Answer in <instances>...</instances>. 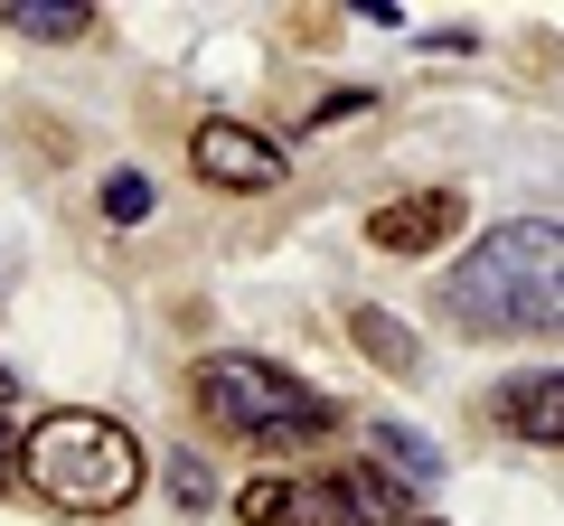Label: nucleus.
I'll use <instances>...</instances> for the list:
<instances>
[{
    "label": "nucleus",
    "mask_w": 564,
    "mask_h": 526,
    "mask_svg": "<svg viewBox=\"0 0 564 526\" xmlns=\"http://www.w3.org/2000/svg\"><path fill=\"white\" fill-rule=\"evenodd\" d=\"M443 310L462 329H480V339H499V329L508 339H545L564 320V226L555 217L499 226L480 254H462L443 273Z\"/></svg>",
    "instance_id": "obj_1"
},
{
    "label": "nucleus",
    "mask_w": 564,
    "mask_h": 526,
    "mask_svg": "<svg viewBox=\"0 0 564 526\" xmlns=\"http://www.w3.org/2000/svg\"><path fill=\"white\" fill-rule=\"evenodd\" d=\"M141 470L151 461H141V442L113 414H47L20 442V480L47 507H66V517H113V507H132Z\"/></svg>",
    "instance_id": "obj_2"
},
{
    "label": "nucleus",
    "mask_w": 564,
    "mask_h": 526,
    "mask_svg": "<svg viewBox=\"0 0 564 526\" xmlns=\"http://www.w3.org/2000/svg\"><path fill=\"white\" fill-rule=\"evenodd\" d=\"M198 405L217 414L226 432H254V442H302V432H329V405H311L302 376H282L273 358H245V348H217L198 366Z\"/></svg>",
    "instance_id": "obj_3"
},
{
    "label": "nucleus",
    "mask_w": 564,
    "mask_h": 526,
    "mask_svg": "<svg viewBox=\"0 0 564 526\" xmlns=\"http://www.w3.org/2000/svg\"><path fill=\"white\" fill-rule=\"evenodd\" d=\"M188 161H198V179L236 188V198H263V188H282V151L263 142L254 122H198V132H188Z\"/></svg>",
    "instance_id": "obj_4"
},
{
    "label": "nucleus",
    "mask_w": 564,
    "mask_h": 526,
    "mask_svg": "<svg viewBox=\"0 0 564 526\" xmlns=\"http://www.w3.org/2000/svg\"><path fill=\"white\" fill-rule=\"evenodd\" d=\"M452 226H462V188H404L367 217V244L377 254H433V244H452Z\"/></svg>",
    "instance_id": "obj_5"
},
{
    "label": "nucleus",
    "mask_w": 564,
    "mask_h": 526,
    "mask_svg": "<svg viewBox=\"0 0 564 526\" xmlns=\"http://www.w3.org/2000/svg\"><path fill=\"white\" fill-rule=\"evenodd\" d=\"M236 507H245V526H348L329 470H311V480H254Z\"/></svg>",
    "instance_id": "obj_6"
},
{
    "label": "nucleus",
    "mask_w": 564,
    "mask_h": 526,
    "mask_svg": "<svg viewBox=\"0 0 564 526\" xmlns=\"http://www.w3.org/2000/svg\"><path fill=\"white\" fill-rule=\"evenodd\" d=\"M329 489H339V507L358 526H414V498H404V480L386 461H358V470H329Z\"/></svg>",
    "instance_id": "obj_7"
},
{
    "label": "nucleus",
    "mask_w": 564,
    "mask_h": 526,
    "mask_svg": "<svg viewBox=\"0 0 564 526\" xmlns=\"http://www.w3.org/2000/svg\"><path fill=\"white\" fill-rule=\"evenodd\" d=\"M499 424L527 432V442H555V432H564V376H555V366H536V376L499 385Z\"/></svg>",
    "instance_id": "obj_8"
},
{
    "label": "nucleus",
    "mask_w": 564,
    "mask_h": 526,
    "mask_svg": "<svg viewBox=\"0 0 564 526\" xmlns=\"http://www.w3.org/2000/svg\"><path fill=\"white\" fill-rule=\"evenodd\" d=\"M367 451H377V461H395L404 489H433V480H443V451L423 442L414 424H395V414H377V424H367Z\"/></svg>",
    "instance_id": "obj_9"
},
{
    "label": "nucleus",
    "mask_w": 564,
    "mask_h": 526,
    "mask_svg": "<svg viewBox=\"0 0 564 526\" xmlns=\"http://www.w3.org/2000/svg\"><path fill=\"white\" fill-rule=\"evenodd\" d=\"M0 20L20 29V39H85V29H95V10H85V0H10Z\"/></svg>",
    "instance_id": "obj_10"
},
{
    "label": "nucleus",
    "mask_w": 564,
    "mask_h": 526,
    "mask_svg": "<svg viewBox=\"0 0 564 526\" xmlns=\"http://www.w3.org/2000/svg\"><path fill=\"white\" fill-rule=\"evenodd\" d=\"M348 329H358V348H367L377 366H395V376H414V339H404V320H395V310H358Z\"/></svg>",
    "instance_id": "obj_11"
},
{
    "label": "nucleus",
    "mask_w": 564,
    "mask_h": 526,
    "mask_svg": "<svg viewBox=\"0 0 564 526\" xmlns=\"http://www.w3.org/2000/svg\"><path fill=\"white\" fill-rule=\"evenodd\" d=\"M104 217H113V226H141V217H151V179H141V169L104 179Z\"/></svg>",
    "instance_id": "obj_12"
},
{
    "label": "nucleus",
    "mask_w": 564,
    "mask_h": 526,
    "mask_svg": "<svg viewBox=\"0 0 564 526\" xmlns=\"http://www.w3.org/2000/svg\"><path fill=\"white\" fill-rule=\"evenodd\" d=\"M0 395H10V376H0ZM0 451H10V405H0Z\"/></svg>",
    "instance_id": "obj_13"
},
{
    "label": "nucleus",
    "mask_w": 564,
    "mask_h": 526,
    "mask_svg": "<svg viewBox=\"0 0 564 526\" xmlns=\"http://www.w3.org/2000/svg\"><path fill=\"white\" fill-rule=\"evenodd\" d=\"M414 526H423V517H414Z\"/></svg>",
    "instance_id": "obj_14"
}]
</instances>
